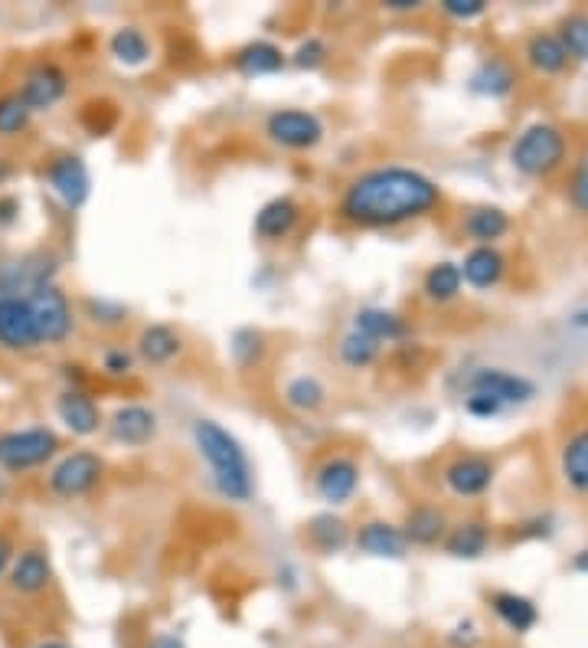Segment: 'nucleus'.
Segmentation results:
<instances>
[{
	"mask_svg": "<svg viewBox=\"0 0 588 648\" xmlns=\"http://www.w3.org/2000/svg\"><path fill=\"white\" fill-rule=\"evenodd\" d=\"M262 354H265L262 334H255V331H235L233 358L238 367H252V364H258V361H262Z\"/></svg>",
	"mask_w": 588,
	"mask_h": 648,
	"instance_id": "obj_38",
	"label": "nucleus"
},
{
	"mask_svg": "<svg viewBox=\"0 0 588 648\" xmlns=\"http://www.w3.org/2000/svg\"><path fill=\"white\" fill-rule=\"evenodd\" d=\"M356 547L369 557H382V560H399L409 550V540L402 534V527L389 524V520H366L356 530Z\"/></svg>",
	"mask_w": 588,
	"mask_h": 648,
	"instance_id": "obj_16",
	"label": "nucleus"
},
{
	"mask_svg": "<svg viewBox=\"0 0 588 648\" xmlns=\"http://www.w3.org/2000/svg\"><path fill=\"white\" fill-rule=\"evenodd\" d=\"M56 413H59L63 426H66L73 436H92V432H99V426H102L99 403H96L89 393H82V389H66V393H59Z\"/></svg>",
	"mask_w": 588,
	"mask_h": 648,
	"instance_id": "obj_15",
	"label": "nucleus"
},
{
	"mask_svg": "<svg viewBox=\"0 0 588 648\" xmlns=\"http://www.w3.org/2000/svg\"><path fill=\"white\" fill-rule=\"evenodd\" d=\"M53 580V567H49V557L36 547L23 550L13 563H10V586L23 596H36L49 586Z\"/></svg>",
	"mask_w": 588,
	"mask_h": 648,
	"instance_id": "obj_17",
	"label": "nucleus"
},
{
	"mask_svg": "<svg viewBox=\"0 0 588 648\" xmlns=\"http://www.w3.org/2000/svg\"><path fill=\"white\" fill-rule=\"evenodd\" d=\"M465 409H468L470 416H484V419H490V416H500L503 409L493 403V399H487V396H477V393H468V399H465Z\"/></svg>",
	"mask_w": 588,
	"mask_h": 648,
	"instance_id": "obj_43",
	"label": "nucleus"
},
{
	"mask_svg": "<svg viewBox=\"0 0 588 648\" xmlns=\"http://www.w3.org/2000/svg\"><path fill=\"white\" fill-rule=\"evenodd\" d=\"M193 446L207 459L213 485L223 498L235 505L248 502L255 492V469L242 442L235 439L230 429H223L217 419H197L193 422Z\"/></svg>",
	"mask_w": 588,
	"mask_h": 648,
	"instance_id": "obj_2",
	"label": "nucleus"
},
{
	"mask_svg": "<svg viewBox=\"0 0 588 648\" xmlns=\"http://www.w3.org/2000/svg\"><path fill=\"white\" fill-rule=\"evenodd\" d=\"M556 36H559V43L566 46L569 59H583V63H588V17L586 13H573V17H566Z\"/></svg>",
	"mask_w": 588,
	"mask_h": 648,
	"instance_id": "obj_36",
	"label": "nucleus"
},
{
	"mask_svg": "<svg viewBox=\"0 0 588 648\" xmlns=\"http://www.w3.org/2000/svg\"><path fill=\"white\" fill-rule=\"evenodd\" d=\"M513 83H517L513 66H510L507 59H500V56H490V59H484V63L474 69V76H470V92L487 96V99H503V96L513 89Z\"/></svg>",
	"mask_w": 588,
	"mask_h": 648,
	"instance_id": "obj_23",
	"label": "nucleus"
},
{
	"mask_svg": "<svg viewBox=\"0 0 588 648\" xmlns=\"http://www.w3.org/2000/svg\"><path fill=\"white\" fill-rule=\"evenodd\" d=\"M53 272H56V265L46 256H23V260L16 262H3L0 265V295L26 298L40 285H49Z\"/></svg>",
	"mask_w": 588,
	"mask_h": 648,
	"instance_id": "obj_13",
	"label": "nucleus"
},
{
	"mask_svg": "<svg viewBox=\"0 0 588 648\" xmlns=\"http://www.w3.org/2000/svg\"><path fill=\"white\" fill-rule=\"evenodd\" d=\"M487 543H490V530H487V524H480V520H465V524H458L452 534H448V553L452 557H462V560H474V557H480L484 550H487Z\"/></svg>",
	"mask_w": 588,
	"mask_h": 648,
	"instance_id": "obj_32",
	"label": "nucleus"
},
{
	"mask_svg": "<svg viewBox=\"0 0 588 648\" xmlns=\"http://www.w3.org/2000/svg\"><path fill=\"white\" fill-rule=\"evenodd\" d=\"M86 308H89V315H92V321L96 325H118L121 318H124V308L115 305V301H106V298H89L86 301Z\"/></svg>",
	"mask_w": 588,
	"mask_h": 648,
	"instance_id": "obj_41",
	"label": "nucleus"
},
{
	"mask_svg": "<svg viewBox=\"0 0 588 648\" xmlns=\"http://www.w3.org/2000/svg\"><path fill=\"white\" fill-rule=\"evenodd\" d=\"M442 10L448 17H455V20H474V17H480L487 10V3L484 0H445Z\"/></svg>",
	"mask_w": 588,
	"mask_h": 648,
	"instance_id": "obj_42",
	"label": "nucleus"
},
{
	"mask_svg": "<svg viewBox=\"0 0 588 648\" xmlns=\"http://www.w3.org/2000/svg\"><path fill=\"white\" fill-rule=\"evenodd\" d=\"M458 268H462V278L468 285H474V288H490V285H497L503 278L507 262H503V256L493 246H474Z\"/></svg>",
	"mask_w": 588,
	"mask_h": 648,
	"instance_id": "obj_24",
	"label": "nucleus"
},
{
	"mask_svg": "<svg viewBox=\"0 0 588 648\" xmlns=\"http://www.w3.org/2000/svg\"><path fill=\"white\" fill-rule=\"evenodd\" d=\"M566 134L556 125L536 122L530 129H523V134L513 141L510 147V161L520 174L526 177H550L553 171L563 167L566 161Z\"/></svg>",
	"mask_w": 588,
	"mask_h": 648,
	"instance_id": "obj_3",
	"label": "nucleus"
},
{
	"mask_svg": "<svg viewBox=\"0 0 588 648\" xmlns=\"http://www.w3.org/2000/svg\"><path fill=\"white\" fill-rule=\"evenodd\" d=\"M285 403L298 413H314L328 403V389L318 377H295L285 387Z\"/></svg>",
	"mask_w": 588,
	"mask_h": 648,
	"instance_id": "obj_34",
	"label": "nucleus"
},
{
	"mask_svg": "<svg viewBox=\"0 0 588 648\" xmlns=\"http://www.w3.org/2000/svg\"><path fill=\"white\" fill-rule=\"evenodd\" d=\"M265 131L275 144H281L288 151H308V147L321 144L324 122L314 112H304V109H278V112L268 116Z\"/></svg>",
	"mask_w": 588,
	"mask_h": 648,
	"instance_id": "obj_7",
	"label": "nucleus"
},
{
	"mask_svg": "<svg viewBox=\"0 0 588 648\" xmlns=\"http://www.w3.org/2000/svg\"><path fill=\"white\" fill-rule=\"evenodd\" d=\"M184 351L180 334L170 325H147L137 338V354L151 364V367H164L170 364L177 354Z\"/></svg>",
	"mask_w": 588,
	"mask_h": 648,
	"instance_id": "obj_22",
	"label": "nucleus"
},
{
	"mask_svg": "<svg viewBox=\"0 0 588 648\" xmlns=\"http://www.w3.org/2000/svg\"><path fill=\"white\" fill-rule=\"evenodd\" d=\"M468 393L487 396L500 409H510V406L530 403L536 396V387H533V381H526L520 374H510V371H500V367H480V371L470 374Z\"/></svg>",
	"mask_w": 588,
	"mask_h": 648,
	"instance_id": "obj_9",
	"label": "nucleus"
},
{
	"mask_svg": "<svg viewBox=\"0 0 588 648\" xmlns=\"http://www.w3.org/2000/svg\"><path fill=\"white\" fill-rule=\"evenodd\" d=\"M20 213V204L13 197H3L0 200V223H13V217Z\"/></svg>",
	"mask_w": 588,
	"mask_h": 648,
	"instance_id": "obj_45",
	"label": "nucleus"
},
{
	"mask_svg": "<svg viewBox=\"0 0 588 648\" xmlns=\"http://www.w3.org/2000/svg\"><path fill=\"white\" fill-rule=\"evenodd\" d=\"M308 534H311V543L321 553H341L351 543V527H347V520L337 518V515H318V518L311 520Z\"/></svg>",
	"mask_w": 588,
	"mask_h": 648,
	"instance_id": "obj_31",
	"label": "nucleus"
},
{
	"mask_svg": "<svg viewBox=\"0 0 588 648\" xmlns=\"http://www.w3.org/2000/svg\"><path fill=\"white\" fill-rule=\"evenodd\" d=\"M295 66L298 69H318V66H324L328 63V43L324 40H318V36H308L298 50H295Z\"/></svg>",
	"mask_w": 588,
	"mask_h": 648,
	"instance_id": "obj_39",
	"label": "nucleus"
},
{
	"mask_svg": "<svg viewBox=\"0 0 588 648\" xmlns=\"http://www.w3.org/2000/svg\"><path fill=\"white\" fill-rule=\"evenodd\" d=\"M526 63L543 76H556L569 66V53H566V46L559 43L556 33H536L526 43Z\"/></svg>",
	"mask_w": 588,
	"mask_h": 648,
	"instance_id": "obj_25",
	"label": "nucleus"
},
{
	"mask_svg": "<svg viewBox=\"0 0 588 648\" xmlns=\"http://www.w3.org/2000/svg\"><path fill=\"white\" fill-rule=\"evenodd\" d=\"M151 648H184V642L174 639V636H157V639L151 642Z\"/></svg>",
	"mask_w": 588,
	"mask_h": 648,
	"instance_id": "obj_48",
	"label": "nucleus"
},
{
	"mask_svg": "<svg viewBox=\"0 0 588 648\" xmlns=\"http://www.w3.org/2000/svg\"><path fill=\"white\" fill-rule=\"evenodd\" d=\"M36 648H66V646H56V642H49V646H36Z\"/></svg>",
	"mask_w": 588,
	"mask_h": 648,
	"instance_id": "obj_52",
	"label": "nucleus"
},
{
	"mask_svg": "<svg viewBox=\"0 0 588 648\" xmlns=\"http://www.w3.org/2000/svg\"><path fill=\"white\" fill-rule=\"evenodd\" d=\"M507 230H510V217L500 207L470 210L468 220H465V233L470 240H477V246H490L493 240L507 237Z\"/></svg>",
	"mask_w": 588,
	"mask_h": 648,
	"instance_id": "obj_26",
	"label": "nucleus"
},
{
	"mask_svg": "<svg viewBox=\"0 0 588 648\" xmlns=\"http://www.w3.org/2000/svg\"><path fill=\"white\" fill-rule=\"evenodd\" d=\"M419 7H422L419 0H386V10H402L406 13V10H419Z\"/></svg>",
	"mask_w": 588,
	"mask_h": 648,
	"instance_id": "obj_47",
	"label": "nucleus"
},
{
	"mask_svg": "<svg viewBox=\"0 0 588 648\" xmlns=\"http://www.w3.org/2000/svg\"><path fill=\"white\" fill-rule=\"evenodd\" d=\"M46 184L53 187V194L63 200V207L69 210H79L89 194H92V177H89V167L82 157L76 154H66V157H56L49 167H46Z\"/></svg>",
	"mask_w": 588,
	"mask_h": 648,
	"instance_id": "obj_11",
	"label": "nucleus"
},
{
	"mask_svg": "<svg viewBox=\"0 0 588 648\" xmlns=\"http://www.w3.org/2000/svg\"><path fill=\"white\" fill-rule=\"evenodd\" d=\"M490 606H493V613H497L513 633H530V629L536 626V619H540L536 606H533L526 596H517V593H497V596L490 600Z\"/></svg>",
	"mask_w": 588,
	"mask_h": 648,
	"instance_id": "obj_27",
	"label": "nucleus"
},
{
	"mask_svg": "<svg viewBox=\"0 0 588 648\" xmlns=\"http://www.w3.org/2000/svg\"><path fill=\"white\" fill-rule=\"evenodd\" d=\"M10 557H13V550H10V543H7V537H0V576L10 570Z\"/></svg>",
	"mask_w": 588,
	"mask_h": 648,
	"instance_id": "obj_46",
	"label": "nucleus"
},
{
	"mask_svg": "<svg viewBox=\"0 0 588 648\" xmlns=\"http://www.w3.org/2000/svg\"><path fill=\"white\" fill-rule=\"evenodd\" d=\"M59 452V439L46 426H26L0 432V469L3 472H30L46 465Z\"/></svg>",
	"mask_w": 588,
	"mask_h": 648,
	"instance_id": "obj_4",
	"label": "nucleus"
},
{
	"mask_svg": "<svg viewBox=\"0 0 588 648\" xmlns=\"http://www.w3.org/2000/svg\"><path fill=\"white\" fill-rule=\"evenodd\" d=\"M563 475L579 495H588V429H579L563 446Z\"/></svg>",
	"mask_w": 588,
	"mask_h": 648,
	"instance_id": "obj_28",
	"label": "nucleus"
},
{
	"mask_svg": "<svg viewBox=\"0 0 588 648\" xmlns=\"http://www.w3.org/2000/svg\"><path fill=\"white\" fill-rule=\"evenodd\" d=\"M285 66V53L281 46L268 43V40H255L248 46H242L233 56V69L245 79H258V76H271Z\"/></svg>",
	"mask_w": 588,
	"mask_h": 648,
	"instance_id": "obj_19",
	"label": "nucleus"
},
{
	"mask_svg": "<svg viewBox=\"0 0 588 648\" xmlns=\"http://www.w3.org/2000/svg\"><path fill=\"white\" fill-rule=\"evenodd\" d=\"M69 89V76L63 73V66L56 63H36L30 66V73L23 76V86H20V99L30 112H49L53 106L63 102Z\"/></svg>",
	"mask_w": 588,
	"mask_h": 648,
	"instance_id": "obj_10",
	"label": "nucleus"
},
{
	"mask_svg": "<svg viewBox=\"0 0 588 648\" xmlns=\"http://www.w3.org/2000/svg\"><path fill=\"white\" fill-rule=\"evenodd\" d=\"M102 472H106V462L89 452V449H79V452H69L63 455L53 472H49V488L59 495V498H82L89 495L99 482H102Z\"/></svg>",
	"mask_w": 588,
	"mask_h": 648,
	"instance_id": "obj_5",
	"label": "nucleus"
},
{
	"mask_svg": "<svg viewBox=\"0 0 588 648\" xmlns=\"http://www.w3.org/2000/svg\"><path fill=\"white\" fill-rule=\"evenodd\" d=\"M462 268L455 262H439L425 272V295L432 301H452L462 292Z\"/></svg>",
	"mask_w": 588,
	"mask_h": 648,
	"instance_id": "obj_33",
	"label": "nucleus"
},
{
	"mask_svg": "<svg viewBox=\"0 0 588 648\" xmlns=\"http://www.w3.org/2000/svg\"><path fill=\"white\" fill-rule=\"evenodd\" d=\"M359 488V465L347 455H334L314 472V492L328 505H347Z\"/></svg>",
	"mask_w": 588,
	"mask_h": 648,
	"instance_id": "obj_12",
	"label": "nucleus"
},
{
	"mask_svg": "<svg viewBox=\"0 0 588 648\" xmlns=\"http://www.w3.org/2000/svg\"><path fill=\"white\" fill-rule=\"evenodd\" d=\"M30 109L23 106V99L16 92L0 96V138H13L30 125Z\"/></svg>",
	"mask_w": 588,
	"mask_h": 648,
	"instance_id": "obj_37",
	"label": "nucleus"
},
{
	"mask_svg": "<svg viewBox=\"0 0 588 648\" xmlns=\"http://www.w3.org/2000/svg\"><path fill=\"white\" fill-rule=\"evenodd\" d=\"M298 220H301V207H298L291 197H275V200H268V204L258 210V217H255V233H258L262 240H285V237L298 227Z\"/></svg>",
	"mask_w": 588,
	"mask_h": 648,
	"instance_id": "obj_20",
	"label": "nucleus"
},
{
	"mask_svg": "<svg viewBox=\"0 0 588 648\" xmlns=\"http://www.w3.org/2000/svg\"><path fill=\"white\" fill-rule=\"evenodd\" d=\"M26 301L33 308L43 344H63L73 334V305L56 282L40 285L33 295H26Z\"/></svg>",
	"mask_w": 588,
	"mask_h": 648,
	"instance_id": "obj_6",
	"label": "nucleus"
},
{
	"mask_svg": "<svg viewBox=\"0 0 588 648\" xmlns=\"http://www.w3.org/2000/svg\"><path fill=\"white\" fill-rule=\"evenodd\" d=\"M442 190L412 167H373L359 174L341 197V217L353 227H399L432 213Z\"/></svg>",
	"mask_w": 588,
	"mask_h": 648,
	"instance_id": "obj_1",
	"label": "nucleus"
},
{
	"mask_svg": "<svg viewBox=\"0 0 588 648\" xmlns=\"http://www.w3.org/2000/svg\"><path fill=\"white\" fill-rule=\"evenodd\" d=\"M106 371H109V374H115V377L127 374V371H131V354H127V351H121V348L109 351V354H106Z\"/></svg>",
	"mask_w": 588,
	"mask_h": 648,
	"instance_id": "obj_44",
	"label": "nucleus"
},
{
	"mask_svg": "<svg viewBox=\"0 0 588 648\" xmlns=\"http://www.w3.org/2000/svg\"><path fill=\"white\" fill-rule=\"evenodd\" d=\"M379 348H382V344H376V341H369V338H363V334H356V331H347L344 341H341V361H344L347 367H353V371H363V367L376 364Z\"/></svg>",
	"mask_w": 588,
	"mask_h": 648,
	"instance_id": "obj_35",
	"label": "nucleus"
},
{
	"mask_svg": "<svg viewBox=\"0 0 588 648\" xmlns=\"http://www.w3.org/2000/svg\"><path fill=\"white\" fill-rule=\"evenodd\" d=\"M109 50H112V56H115L121 66H131V69L134 66H144L151 59V40L137 26H121V30H115Z\"/></svg>",
	"mask_w": 588,
	"mask_h": 648,
	"instance_id": "obj_30",
	"label": "nucleus"
},
{
	"mask_svg": "<svg viewBox=\"0 0 588 648\" xmlns=\"http://www.w3.org/2000/svg\"><path fill=\"white\" fill-rule=\"evenodd\" d=\"M7 492H10V485H7V475L0 472V505L7 502Z\"/></svg>",
	"mask_w": 588,
	"mask_h": 648,
	"instance_id": "obj_51",
	"label": "nucleus"
},
{
	"mask_svg": "<svg viewBox=\"0 0 588 648\" xmlns=\"http://www.w3.org/2000/svg\"><path fill=\"white\" fill-rule=\"evenodd\" d=\"M402 534H406V540H409V543H422V547H429V543H435V540L445 534V515H442L439 508L419 505V508H412V512H409V518H406V524H402Z\"/></svg>",
	"mask_w": 588,
	"mask_h": 648,
	"instance_id": "obj_29",
	"label": "nucleus"
},
{
	"mask_svg": "<svg viewBox=\"0 0 588 648\" xmlns=\"http://www.w3.org/2000/svg\"><path fill=\"white\" fill-rule=\"evenodd\" d=\"M569 325H573V328H583V331H588V308H579V311L569 318Z\"/></svg>",
	"mask_w": 588,
	"mask_h": 648,
	"instance_id": "obj_49",
	"label": "nucleus"
},
{
	"mask_svg": "<svg viewBox=\"0 0 588 648\" xmlns=\"http://www.w3.org/2000/svg\"><path fill=\"white\" fill-rule=\"evenodd\" d=\"M157 432V416L147 406H121L112 416V436L124 446H147Z\"/></svg>",
	"mask_w": 588,
	"mask_h": 648,
	"instance_id": "obj_18",
	"label": "nucleus"
},
{
	"mask_svg": "<svg viewBox=\"0 0 588 648\" xmlns=\"http://www.w3.org/2000/svg\"><path fill=\"white\" fill-rule=\"evenodd\" d=\"M573 567H576L579 573H588V550H583V553L576 557V563H573Z\"/></svg>",
	"mask_w": 588,
	"mask_h": 648,
	"instance_id": "obj_50",
	"label": "nucleus"
},
{
	"mask_svg": "<svg viewBox=\"0 0 588 648\" xmlns=\"http://www.w3.org/2000/svg\"><path fill=\"white\" fill-rule=\"evenodd\" d=\"M569 200L579 213H588V154L579 161L576 174H573V184H569Z\"/></svg>",
	"mask_w": 588,
	"mask_h": 648,
	"instance_id": "obj_40",
	"label": "nucleus"
},
{
	"mask_svg": "<svg viewBox=\"0 0 588 648\" xmlns=\"http://www.w3.org/2000/svg\"><path fill=\"white\" fill-rule=\"evenodd\" d=\"M351 331L376 341V344H389V341L406 338V321L389 308H363V311H356Z\"/></svg>",
	"mask_w": 588,
	"mask_h": 648,
	"instance_id": "obj_21",
	"label": "nucleus"
},
{
	"mask_svg": "<svg viewBox=\"0 0 588 648\" xmlns=\"http://www.w3.org/2000/svg\"><path fill=\"white\" fill-rule=\"evenodd\" d=\"M0 348L7 351H36L43 348L33 308L26 298L0 295Z\"/></svg>",
	"mask_w": 588,
	"mask_h": 648,
	"instance_id": "obj_8",
	"label": "nucleus"
},
{
	"mask_svg": "<svg viewBox=\"0 0 588 648\" xmlns=\"http://www.w3.org/2000/svg\"><path fill=\"white\" fill-rule=\"evenodd\" d=\"M445 485L458 498H477L493 485V462L484 455H462L445 469Z\"/></svg>",
	"mask_w": 588,
	"mask_h": 648,
	"instance_id": "obj_14",
	"label": "nucleus"
}]
</instances>
